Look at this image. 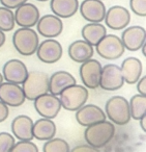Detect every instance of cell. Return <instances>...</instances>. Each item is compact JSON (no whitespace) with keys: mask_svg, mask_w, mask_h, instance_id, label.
<instances>
[{"mask_svg":"<svg viewBox=\"0 0 146 152\" xmlns=\"http://www.w3.org/2000/svg\"><path fill=\"white\" fill-rule=\"evenodd\" d=\"M38 58L45 64H55L61 58L63 49L55 39H46L40 42L35 51Z\"/></svg>","mask_w":146,"mask_h":152,"instance_id":"8fae6325","label":"cell"},{"mask_svg":"<svg viewBox=\"0 0 146 152\" xmlns=\"http://www.w3.org/2000/svg\"><path fill=\"white\" fill-rule=\"evenodd\" d=\"M3 83V76H2V74L0 73V85Z\"/></svg>","mask_w":146,"mask_h":152,"instance_id":"f35d334b","label":"cell"},{"mask_svg":"<svg viewBox=\"0 0 146 152\" xmlns=\"http://www.w3.org/2000/svg\"><path fill=\"white\" fill-rule=\"evenodd\" d=\"M0 101L11 107H19L26 101L21 85L12 83H2L0 85Z\"/></svg>","mask_w":146,"mask_h":152,"instance_id":"4fadbf2b","label":"cell"},{"mask_svg":"<svg viewBox=\"0 0 146 152\" xmlns=\"http://www.w3.org/2000/svg\"><path fill=\"white\" fill-rule=\"evenodd\" d=\"M27 1L28 0H0V3L2 4V7H7V9L16 10Z\"/></svg>","mask_w":146,"mask_h":152,"instance_id":"1f68e13d","label":"cell"},{"mask_svg":"<svg viewBox=\"0 0 146 152\" xmlns=\"http://www.w3.org/2000/svg\"><path fill=\"white\" fill-rule=\"evenodd\" d=\"M11 152H38V147L32 141H18Z\"/></svg>","mask_w":146,"mask_h":152,"instance_id":"f546056e","label":"cell"},{"mask_svg":"<svg viewBox=\"0 0 146 152\" xmlns=\"http://www.w3.org/2000/svg\"><path fill=\"white\" fill-rule=\"evenodd\" d=\"M3 79L7 83L22 85L28 75V69L26 65L20 59H9L3 65L2 68Z\"/></svg>","mask_w":146,"mask_h":152,"instance_id":"2e32d148","label":"cell"},{"mask_svg":"<svg viewBox=\"0 0 146 152\" xmlns=\"http://www.w3.org/2000/svg\"><path fill=\"white\" fill-rule=\"evenodd\" d=\"M5 41H7V37H5V34L3 31L0 30V48L4 45Z\"/></svg>","mask_w":146,"mask_h":152,"instance_id":"8d00e7d4","label":"cell"},{"mask_svg":"<svg viewBox=\"0 0 146 152\" xmlns=\"http://www.w3.org/2000/svg\"><path fill=\"white\" fill-rule=\"evenodd\" d=\"M121 73H122L124 83L127 85H135L142 77L143 65L141 61L137 57H126L121 63Z\"/></svg>","mask_w":146,"mask_h":152,"instance_id":"ffe728a7","label":"cell"},{"mask_svg":"<svg viewBox=\"0 0 146 152\" xmlns=\"http://www.w3.org/2000/svg\"><path fill=\"white\" fill-rule=\"evenodd\" d=\"M139 122H140V127H141V129L145 132L146 131V117H143L142 119H140Z\"/></svg>","mask_w":146,"mask_h":152,"instance_id":"d590c367","label":"cell"},{"mask_svg":"<svg viewBox=\"0 0 146 152\" xmlns=\"http://www.w3.org/2000/svg\"><path fill=\"white\" fill-rule=\"evenodd\" d=\"M106 26L112 30H122L131 22V13L121 5H113L106 11L104 19Z\"/></svg>","mask_w":146,"mask_h":152,"instance_id":"30bf717a","label":"cell"},{"mask_svg":"<svg viewBox=\"0 0 146 152\" xmlns=\"http://www.w3.org/2000/svg\"><path fill=\"white\" fill-rule=\"evenodd\" d=\"M35 26L38 34L46 39L57 38L63 30L62 20L53 14H48L40 17Z\"/></svg>","mask_w":146,"mask_h":152,"instance_id":"5bb4252c","label":"cell"},{"mask_svg":"<svg viewBox=\"0 0 146 152\" xmlns=\"http://www.w3.org/2000/svg\"><path fill=\"white\" fill-rule=\"evenodd\" d=\"M67 53L72 61L75 63L82 64L92 58L94 54V48L92 45L84 40H77L71 43L67 49Z\"/></svg>","mask_w":146,"mask_h":152,"instance_id":"7402d4cb","label":"cell"},{"mask_svg":"<svg viewBox=\"0 0 146 152\" xmlns=\"http://www.w3.org/2000/svg\"><path fill=\"white\" fill-rule=\"evenodd\" d=\"M50 9L53 15L60 19H67L75 15L79 10L78 0H50Z\"/></svg>","mask_w":146,"mask_h":152,"instance_id":"cb8c5ba5","label":"cell"},{"mask_svg":"<svg viewBox=\"0 0 146 152\" xmlns=\"http://www.w3.org/2000/svg\"><path fill=\"white\" fill-rule=\"evenodd\" d=\"M140 50L142 51V54H143L144 56H145V54H146V52H145V51H146V44H144L143 46L141 47V49H140Z\"/></svg>","mask_w":146,"mask_h":152,"instance_id":"74e56055","label":"cell"},{"mask_svg":"<svg viewBox=\"0 0 146 152\" xmlns=\"http://www.w3.org/2000/svg\"><path fill=\"white\" fill-rule=\"evenodd\" d=\"M69 144L60 137H53L49 141H46L43 146L44 152H69Z\"/></svg>","mask_w":146,"mask_h":152,"instance_id":"83f0119b","label":"cell"},{"mask_svg":"<svg viewBox=\"0 0 146 152\" xmlns=\"http://www.w3.org/2000/svg\"><path fill=\"white\" fill-rule=\"evenodd\" d=\"M106 119L105 112L95 104H85L76 112V120L83 127L91 126Z\"/></svg>","mask_w":146,"mask_h":152,"instance_id":"ac0fdd59","label":"cell"},{"mask_svg":"<svg viewBox=\"0 0 146 152\" xmlns=\"http://www.w3.org/2000/svg\"><path fill=\"white\" fill-rule=\"evenodd\" d=\"M40 44V38L33 28H18L13 34V45L23 56L34 54Z\"/></svg>","mask_w":146,"mask_h":152,"instance_id":"5b68a950","label":"cell"},{"mask_svg":"<svg viewBox=\"0 0 146 152\" xmlns=\"http://www.w3.org/2000/svg\"><path fill=\"white\" fill-rule=\"evenodd\" d=\"M61 107L69 112H77L79 108L85 105L89 97L88 89L81 85H73L67 87L58 96Z\"/></svg>","mask_w":146,"mask_h":152,"instance_id":"277c9868","label":"cell"},{"mask_svg":"<svg viewBox=\"0 0 146 152\" xmlns=\"http://www.w3.org/2000/svg\"><path fill=\"white\" fill-rule=\"evenodd\" d=\"M15 143L16 139L13 134L5 131L0 132V152H11Z\"/></svg>","mask_w":146,"mask_h":152,"instance_id":"f1b7e54d","label":"cell"},{"mask_svg":"<svg viewBox=\"0 0 146 152\" xmlns=\"http://www.w3.org/2000/svg\"><path fill=\"white\" fill-rule=\"evenodd\" d=\"M56 131V124L51 119L40 118L38 121L33 122L32 134H33V139H36L38 141L46 142L53 139L55 137Z\"/></svg>","mask_w":146,"mask_h":152,"instance_id":"603a6c76","label":"cell"},{"mask_svg":"<svg viewBox=\"0 0 146 152\" xmlns=\"http://www.w3.org/2000/svg\"><path fill=\"white\" fill-rule=\"evenodd\" d=\"M123 46L129 51H138L146 42V30L143 26H127L120 38Z\"/></svg>","mask_w":146,"mask_h":152,"instance_id":"7c38bea8","label":"cell"},{"mask_svg":"<svg viewBox=\"0 0 146 152\" xmlns=\"http://www.w3.org/2000/svg\"><path fill=\"white\" fill-rule=\"evenodd\" d=\"M100 1H104V0H100Z\"/></svg>","mask_w":146,"mask_h":152,"instance_id":"60d3db41","label":"cell"},{"mask_svg":"<svg viewBox=\"0 0 146 152\" xmlns=\"http://www.w3.org/2000/svg\"><path fill=\"white\" fill-rule=\"evenodd\" d=\"M129 7L135 15L146 17V0H129Z\"/></svg>","mask_w":146,"mask_h":152,"instance_id":"4dcf8cb0","label":"cell"},{"mask_svg":"<svg viewBox=\"0 0 146 152\" xmlns=\"http://www.w3.org/2000/svg\"><path fill=\"white\" fill-rule=\"evenodd\" d=\"M76 83V78L69 72L63 70L54 72L49 76V93L58 97L63 90Z\"/></svg>","mask_w":146,"mask_h":152,"instance_id":"44dd1931","label":"cell"},{"mask_svg":"<svg viewBox=\"0 0 146 152\" xmlns=\"http://www.w3.org/2000/svg\"><path fill=\"white\" fill-rule=\"evenodd\" d=\"M69 152H100V150L88 144H81V145L75 146L73 149L69 150Z\"/></svg>","mask_w":146,"mask_h":152,"instance_id":"d6a6232c","label":"cell"},{"mask_svg":"<svg viewBox=\"0 0 146 152\" xmlns=\"http://www.w3.org/2000/svg\"><path fill=\"white\" fill-rule=\"evenodd\" d=\"M9 115V108L7 104H4L2 101H0V123L4 122Z\"/></svg>","mask_w":146,"mask_h":152,"instance_id":"836d02e7","label":"cell"},{"mask_svg":"<svg viewBox=\"0 0 146 152\" xmlns=\"http://www.w3.org/2000/svg\"><path fill=\"white\" fill-rule=\"evenodd\" d=\"M15 23L22 28H32L36 25L40 14L38 9L30 2H26L14 12Z\"/></svg>","mask_w":146,"mask_h":152,"instance_id":"e0dca14e","label":"cell"},{"mask_svg":"<svg viewBox=\"0 0 146 152\" xmlns=\"http://www.w3.org/2000/svg\"><path fill=\"white\" fill-rule=\"evenodd\" d=\"M15 17L13 10L0 7V30L3 32L12 31L15 28Z\"/></svg>","mask_w":146,"mask_h":152,"instance_id":"4316f807","label":"cell"},{"mask_svg":"<svg viewBox=\"0 0 146 152\" xmlns=\"http://www.w3.org/2000/svg\"><path fill=\"white\" fill-rule=\"evenodd\" d=\"M95 51L102 58L115 61L122 56L125 48L118 36L107 34L95 45Z\"/></svg>","mask_w":146,"mask_h":152,"instance_id":"8992f818","label":"cell"},{"mask_svg":"<svg viewBox=\"0 0 146 152\" xmlns=\"http://www.w3.org/2000/svg\"><path fill=\"white\" fill-rule=\"evenodd\" d=\"M124 85L120 67L115 64H108L102 67L100 79V88L104 91L113 92L121 89Z\"/></svg>","mask_w":146,"mask_h":152,"instance_id":"ba28073f","label":"cell"},{"mask_svg":"<svg viewBox=\"0 0 146 152\" xmlns=\"http://www.w3.org/2000/svg\"><path fill=\"white\" fill-rule=\"evenodd\" d=\"M12 132L15 139L19 141H32L33 134H32V127H33V121L30 117L25 115L17 116L12 121Z\"/></svg>","mask_w":146,"mask_h":152,"instance_id":"d6986e66","label":"cell"},{"mask_svg":"<svg viewBox=\"0 0 146 152\" xmlns=\"http://www.w3.org/2000/svg\"><path fill=\"white\" fill-rule=\"evenodd\" d=\"M21 87L26 100L33 101L40 96L49 93V75L42 71L28 72Z\"/></svg>","mask_w":146,"mask_h":152,"instance_id":"3957f363","label":"cell"},{"mask_svg":"<svg viewBox=\"0 0 146 152\" xmlns=\"http://www.w3.org/2000/svg\"><path fill=\"white\" fill-rule=\"evenodd\" d=\"M102 64L98 59L90 58L81 64L79 69V75L83 86L86 89L94 90L100 87Z\"/></svg>","mask_w":146,"mask_h":152,"instance_id":"52a82bcc","label":"cell"},{"mask_svg":"<svg viewBox=\"0 0 146 152\" xmlns=\"http://www.w3.org/2000/svg\"><path fill=\"white\" fill-rule=\"evenodd\" d=\"M115 134V125L110 121H102L86 127L84 139L88 145L94 148H103L110 143Z\"/></svg>","mask_w":146,"mask_h":152,"instance_id":"6da1fadb","label":"cell"},{"mask_svg":"<svg viewBox=\"0 0 146 152\" xmlns=\"http://www.w3.org/2000/svg\"><path fill=\"white\" fill-rule=\"evenodd\" d=\"M79 11L88 23H100L104 21L107 9L100 0H83L79 4Z\"/></svg>","mask_w":146,"mask_h":152,"instance_id":"9a60e30c","label":"cell"},{"mask_svg":"<svg viewBox=\"0 0 146 152\" xmlns=\"http://www.w3.org/2000/svg\"><path fill=\"white\" fill-rule=\"evenodd\" d=\"M33 106L36 113L42 118L51 119V120L56 118L61 110L59 97L50 93H46L33 100Z\"/></svg>","mask_w":146,"mask_h":152,"instance_id":"9c48e42d","label":"cell"},{"mask_svg":"<svg viewBox=\"0 0 146 152\" xmlns=\"http://www.w3.org/2000/svg\"><path fill=\"white\" fill-rule=\"evenodd\" d=\"M129 105L132 119L139 121L143 117H146V96L140 94L132 96Z\"/></svg>","mask_w":146,"mask_h":152,"instance_id":"484cf974","label":"cell"},{"mask_svg":"<svg viewBox=\"0 0 146 152\" xmlns=\"http://www.w3.org/2000/svg\"><path fill=\"white\" fill-rule=\"evenodd\" d=\"M81 34L84 41L95 46L107 34V28L102 23H87L83 26Z\"/></svg>","mask_w":146,"mask_h":152,"instance_id":"d4e9b609","label":"cell"},{"mask_svg":"<svg viewBox=\"0 0 146 152\" xmlns=\"http://www.w3.org/2000/svg\"><path fill=\"white\" fill-rule=\"evenodd\" d=\"M105 115L114 125H126L132 119L129 101L123 96H113L105 105Z\"/></svg>","mask_w":146,"mask_h":152,"instance_id":"7a4b0ae2","label":"cell"},{"mask_svg":"<svg viewBox=\"0 0 146 152\" xmlns=\"http://www.w3.org/2000/svg\"><path fill=\"white\" fill-rule=\"evenodd\" d=\"M136 83H137L138 94L146 96V77L145 76H142L141 78H140Z\"/></svg>","mask_w":146,"mask_h":152,"instance_id":"e575fe53","label":"cell"},{"mask_svg":"<svg viewBox=\"0 0 146 152\" xmlns=\"http://www.w3.org/2000/svg\"><path fill=\"white\" fill-rule=\"evenodd\" d=\"M36 1H40V2H46V1H49V0H36Z\"/></svg>","mask_w":146,"mask_h":152,"instance_id":"ab89813d","label":"cell"}]
</instances>
